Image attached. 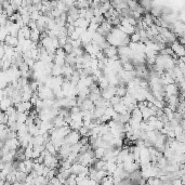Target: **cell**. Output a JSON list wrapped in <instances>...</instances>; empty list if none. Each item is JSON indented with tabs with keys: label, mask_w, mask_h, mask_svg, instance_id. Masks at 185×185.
I'll return each instance as SVG.
<instances>
[{
	"label": "cell",
	"mask_w": 185,
	"mask_h": 185,
	"mask_svg": "<svg viewBox=\"0 0 185 185\" xmlns=\"http://www.w3.org/2000/svg\"><path fill=\"white\" fill-rule=\"evenodd\" d=\"M80 138H81V136L79 135L78 131H71V132L64 138V143L69 144V145L71 146V145H74V144L79 143Z\"/></svg>",
	"instance_id": "cell-1"
},
{
	"label": "cell",
	"mask_w": 185,
	"mask_h": 185,
	"mask_svg": "<svg viewBox=\"0 0 185 185\" xmlns=\"http://www.w3.org/2000/svg\"><path fill=\"white\" fill-rule=\"evenodd\" d=\"M170 48H171V50L173 51L174 54L177 56V59H179V58H184V54H185L184 47L179 44L177 40L170 44Z\"/></svg>",
	"instance_id": "cell-2"
},
{
	"label": "cell",
	"mask_w": 185,
	"mask_h": 185,
	"mask_svg": "<svg viewBox=\"0 0 185 185\" xmlns=\"http://www.w3.org/2000/svg\"><path fill=\"white\" fill-rule=\"evenodd\" d=\"M114 95H116V87H113V86H108L105 90L101 91V98L107 101H109Z\"/></svg>",
	"instance_id": "cell-3"
},
{
	"label": "cell",
	"mask_w": 185,
	"mask_h": 185,
	"mask_svg": "<svg viewBox=\"0 0 185 185\" xmlns=\"http://www.w3.org/2000/svg\"><path fill=\"white\" fill-rule=\"evenodd\" d=\"M103 53H104L105 58H107V59H110V58H113L115 55H118L117 48L112 47V46H108L107 48H105V49L103 50Z\"/></svg>",
	"instance_id": "cell-4"
},
{
	"label": "cell",
	"mask_w": 185,
	"mask_h": 185,
	"mask_svg": "<svg viewBox=\"0 0 185 185\" xmlns=\"http://www.w3.org/2000/svg\"><path fill=\"white\" fill-rule=\"evenodd\" d=\"M13 105V103H12V101H11V98H3L2 100H0V110L1 112H6V109L8 108V107H10V106H12Z\"/></svg>",
	"instance_id": "cell-5"
},
{
	"label": "cell",
	"mask_w": 185,
	"mask_h": 185,
	"mask_svg": "<svg viewBox=\"0 0 185 185\" xmlns=\"http://www.w3.org/2000/svg\"><path fill=\"white\" fill-rule=\"evenodd\" d=\"M94 104L92 101H90L89 98H86L82 101V104H81V107L80 109L81 110H94Z\"/></svg>",
	"instance_id": "cell-6"
},
{
	"label": "cell",
	"mask_w": 185,
	"mask_h": 185,
	"mask_svg": "<svg viewBox=\"0 0 185 185\" xmlns=\"http://www.w3.org/2000/svg\"><path fill=\"white\" fill-rule=\"evenodd\" d=\"M4 44H8V46H10V47L12 48H15L17 44H19V40H17V38L16 37H12V36L8 35L7 36V38H6V40H4Z\"/></svg>",
	"instance_id": "cell-7"
},
{
	"label": "cell",
	"mask_w": 185,
	"mask_h": 185,
	"mask_svg": "<svg viewBox=\"0 0 185 185\" xmlns=\"http://www.w3.org/2000/svg\"><path fill=\"white\" fill-rule=\"evenodd\" d=\"M113 108H114L115 113L116 114H119V115H122V114H126V113H128V109H127V107L122 104L121 102L118 103V104H116V105H114L113 106Z\"/></svg>",
	"instance_id": "cell-8"
},
{
	"label": "cell",
	"mask_w": 185,
	"mask_h": 185,
	"mask_svg": "<svg viewBox=\"0 0 185 185\" xmlns=\"http://www.w3.org/2000/svg\"><path fill=\"white\" fill-rule=\"evenodd\" d=\"M141 114H142L143 121H146L147 119L150 118V116H155V113H154V112L150 109V108H148V107H145V108L141 109Z\"/></svg>",
	"instance_id": "cell-9"
},
{
	"label": "cell",
	"mask_w": 185,
	"mask_h": 185,
	"mask_svg": "<svg viewBox=\"0 0 185 185\" xmlns=\"http://www.w3.org/2000/svg\"><path fill=\"white\" fill-rule=\"evenodd\" d=\"M131 118L134 119V120H136V121H139V122L143 121L141 110L139 109V108H134V109L131 112Z\"/></svg>",
	"instance_id": "cell-10"
},
{
	"label": "cell",
	"mask_w": 185,
	"mask_h": 185,
	"mask_svg": "<svg viewBox=\"0 0 185 185\" xmlns=\"http://www.w3.org/2000/svg\"><path fill=\"white\" fill-rule=\"evenodd\" d=\"M106 166H107V162L102 160V159H98L95 161V164L93 165L96 170H104V171H106Z\"/></svg>",
	"instance_id": "cell-11"
},
{
	"label": "cell",
	"mask_w": 185,
	"mask_h": 185,
	"mask_svg": "<svg viewBox=\"0 0 185 185\" xmlns=\"http://www.w3.org/2000/svg\"><path fill=\"white\" fill-rule=\"evenodd\" d=\"M105 150L104 148H102V147H98V148H95L94 150H93V154H94V158L96 159V160H98V159H102L103 157H104V155H105Z\"/></svg>",
	"instance_id": "cell-12"
},
{
	"label": "cell",
	"mask_w": 185,
	"mask_h": 185,
	"mask_svg": "<svg viewBox=\"0 0 185 185\" xmlns=\"http://www.w3.org/2000/svg\"><path fill=\"white\" fill-rule=\"evenodd\" d=\"M49 183V180H47L42 175H38V177L34 179V185H47Z\"/></svg>",
	"instance_id": "cell-13"
},
{
	"label": "cell",
	"mask_w": 185,
	"mask_h": 185,
	"mask_svg": "<svg viewBox=\"0 0 185 185\" xmlns=\"http://www.w3.org/2000/svg\"><path fill=\"white\" fill-rule=\"evenodd\" d=\"M127 94V88L125 86H116V95L119 98H123Z\"/></svg>",
	"instance_id": "cell-14"
},
{
	"label": "cell",
	"mask_w": 185,
	"mask_h": 185,
	"mask_svg": "<svg viewBox=\"0 0 185 185\" xmlns=\"http://www.w3.org/2000/svg\"><path fill=\"white\" fill-rule=\"evenodd\" d=\"M29 113H17V117H16V122L19 123H25L28 118Z\"/></svg>",
	"instance_id": "cell-15"
},
{
	"label": "cell",
	"mask_w": 185,
	"mask_h": 185,
	"mask_svg": "<svg viewBox=\"0 0 185 185\" xmlns=\"http://www.w3.org/2000/svg\"><path fill=\"white\" fill-rule=\"evenodd\" d=\"M39 37H40V32L37 28L30 30V38L29 39L32 40L33 42H38L39 41Z\"/></svg>",
	"instance_id": "cell-16"
},
{
	"label": "cell",
	"mask_w": 185,
	"mask_h": 185,
	"mask_svg": "<svg viewBox=\"0 0 185 185\" xmlns=\"http://www.w3.org/2000/svg\"><path fill=\"white\" fill-rule=\"evenodd\" d=\"M26 177H27V174L24 173V172H20V171H15V179H16V182H20L23 184L25 180H26Z\"/></svg>",
	"instance_id": "cell-17"
},
{
	"label": "cell",
	"mask_w": 185,
	"mask_h": 185,
	"mask_svg": "<svg viewBox=\"0 0 185 185\" xmlns=\"http://www.w3.org/2000/svg\"><path fill=\"white\" fill-rule=\"evenodd\" d=\"M51 76L52 77H59V76H62V67L53 65V67H52V69H51Z\"/></svg>",
	"instance_id": "cell-18"
},
{
	"label": "cell",
	"mask_w": 185,
	"mask_h": 185,
	"mask_svg": "<svg viewBox=\"0 0 185 185\" xmlns=\"http://www.w3.org/2000/svg\"><path fill=\"white\" fill-rule=\"evenodd\" d=\"M44 166L41 164H34L33 166V171H35L37 175H42V170H44Z\"/></svg>",
	"instance_id": "cell-19"
},
{
	"label": "cell",
	"mask_w": 185,
	"mask_h": 185,
	"mask_svg": "<svg viewBox=\"0 0 185 185\" xmlns=\"http://www.w3.org/2000/svg\"><path fill=\"white\" fill-rule=\"evenodd\" d=\"M142 20H143V22H144L148 27H150V25H153L154 24L153 23V16L150 15V13H145V15H144V17H143Z\"/></svg>",
	"instance_id": "cell-20"
},
{
	"label": "cell",
	"mask_w": 185,
	"mask_h": 185,
	"mask_svg": "<svg viewBox=\"0 0 185 185\" xmlns=\"http://www.w3.org/2000/svg\"><path fill=\"white\" fill-rule=\"evenodd\" d=\"M24 165H25L26 172H27V174H28L33 170V166H34V161H33V159H26V160H24Z\"/></svg>",
	"instance_id": "cell-21"
},
{
	"label": "cell",
	"mask_w": 185,
	"mask_h": 185,
	"mask_svg": "<svg viewBox=\"0 0 185 185\" xmlns=\"http://www.w3.org/2000/svg\"><path fill=\"white\" fill-rule=\"evenodd\" d=\"M121 67L122 69L125 71H134V65L132 62H127V63H123L121 64Z\"/></svg>",
	"instance_id": "cell-22"
},
{
	"label": "cell",
	"mask_w": 185,
	"mask_h": 185,
	"mask_svg": "<svg viewBox=\"0 0 185 185\" xmlns=\"http://www.w3.org/2000/svg\"><path fill=\"white\" fill-rule=\"evenodd\" d=\"M9 35L8 29L6 27H0V42H4V40Z\"/></svg>",
	"instance_id": "cell-23"
},
{
	"label": "cell",
	"mask_w": 185,
	"mask_h": 185,
	"mask_svg": "<svg viewBox=\"0 0 185 185\" xmlns=\"http://www.w3.org/2000/svg\"><path fill=\"white\" fill-rule=\"evenodd\" d=\"M32 155H33V148L26 147V148L24 150V156H25V159H32Z\"/></svg>",
	"instance_id": "cell-24"
},
{
	"label": "cell",
	"mask_w": 185,
	"mask_h": 185,
	"mask_svg": "<svg viewBox=\"0 0 185 185\" xmlns=\"http://www.w3.org/2000/svg\"><path fill=\"white\" fill-rule=\"evenodd\" d=\"M120 102H121V98H119L117 95H114V96L109 100V103L112 106H114V105H116V104H118V103Z\"/></svg>",
	"instance_id": "cell-25"
},
{
	"label": "cell",
	"mask_w": 185,
	"mask_h": 185,
	"mask_svg": "<svg viewBox=\"0 0 185 185\" xmlns=\"http://www.w3.org/2000/svg\"><path fill=\"white\" fill-rule=\"evenodd\" d=\"M80 148H81V144H80V143H77V144H74V145L71 146V152L76 153V154H79Z\"/></svg>",
	"instance_id": "cell-26"
},
{
	"label": "cell",
	"mask_w": 185,
	"mask_h": 185,
	"mask_svg": "<svg viewBox=\"0 0 185 185\" xmlns=\"http://www.w3.org/2000/svg\"><path fill=\"white\" fill-rule=\"evenodd\" d=\"M55 56H59V58L65 59V56H66V53L64 52V50L62 49V48H59V49H56V51H55Z\"/></svg>",
	"instance_id": "cell-27"
},
{
	"label": "cell",
	"mask_w": 185,
	"mask_h": 185,
	"mask_svg": "<svg viewBox=\"0 0 185 185\" xmlns=\"http://www.w3.org/2000/svg\"><path fill=\"white\" fill-rule=\"evenodd\" d=\"M104 114L107 115V116H109V117H113L116 113H115L113 106H109V107H106V108H105V113H104Z\"/></svg>",
	"instance_id": "cell-28"
},
{
	"label": "cell",
	"mask_w": 185,
	"mask_h": 185,
	"mask_svg": "<svg viewBox=\"0 0 185 185\" xmlns=\"http://www.w3.org/2000/svg\"><path fill=\"white\" fill-rule=\"evenodd\" d=\"M173 132H174V134H175V136H177V135H181V134L184 133V130H183L181 127H180V125H179V126L175 127L173 129Z\"/></svg>",
	"instance_id": "cell-29"
},
{
	"label": "cell",
	"mask_w": 185,
	"mask_h": 185,
	"mask_svg": "<svg viewBox=\"0 0 185 185\" xmlns=\"http://www.w3.org/2000/svg\"><path fill=\"white\" fill-rule=\"evenodd\" d=\"M79 143H80L81 145H88V144H89V138H88V136H81Z\"/></svg>",
	"instance_id": "cell-30"
},
{
	"label": "cell",
	"mask_w": 185,
	"mask_h": 185,
	"mask_svg": "<svg viewBox=\"0 0 185 185\" xmlns=\"http://www.w3.org/2000/svg\"><path fill=\"white\" fill-rule=\"evenodd\" d=\"M66 39H67V37H65V38H58V40H59V46H60V48H63L64 46L67 44Z\"/></svg>",
	"instance_id": "cell-31"
},
{
	"label": "cell",
	"mask_w": 185,
	"mask_h": 185,
	"mask_svg": "<svg viewBox=\"0 0 185 185\" xmlns=\"http://www.w3.org/2000/svg\"><path fill=\"white\" fill-rule=\"evenodd\" d=\"M80 112H81V109L78 106H74L71 108V114H77V113H80Z\"/></svg>",
	"instance_id": "cell-32"
},
{
	"label": "cell",
	"mask_w": 185,
	"mask_h": 185,
	"mask_svg": "<svg viewBox=\"0 0 185 185\" xmlns=\"http://www.w3.org/2000/svg\"><path fill=\"white\" fill-rule=\"evenodd\" d=\"M68 37H69V38H71V40H77V39H79V35L77 34V33H75V32L73 33L71 35L68 36Z\"/></svg>",
	"instance_id": "cell-33"
},
{
	"label": "cell",
	"mask_w": 185,
	"mask_h": 185,
	"mask_svg": "<svg viewBox=\"0 0 185 185\" xmlns=\"http://www.w3.org/2000/svg\"><path fill=\"white\" fill-rule=\"evenodd\" d=\"M171 185H184V184L182 183L180 179H175V180H173V181L171 182Z\"/></svg>",
	"instance_id": "cell-34"
},
{
	"label": "cell",
	"mask_w": 185,
	"mask_h": 185,
	"mask_svg": "<svg viewBox=\"0 0 185 185\" xmlns=\"http://www.w3.org/2000/svg\"><path fill=\"white\" fill-rule=\"evenodd\" d=\"M85 32H86V30H85V29H82V28H80V27H75V33H77V34H78L79 36L81 35L82 33H85Z\"/></svg>",
	"instance_id": "cell-35"
},
{
	"label": "cell",
	"mask_w": 185,
	"mask_h": 185,
	"mask_svg": "<svg viewBox=\"0 0 185 185\" xmlns=\"http://www.w3.org/2000/svg\"><path fill=\"white\" fill-rule=\"evenodd\" d=\"M13 185H23V184H22V183H20V182H14V183H13Z\"/></svg>",
	"instance_id": "cell-36"
},
{
	"label": "cell",
	"mask_w": 185,
	"mask_h": 185,
	"mask_svg": "<svg viewBox=\"0 0 185 185\" xmlns=\"http://www.w3.org/2000/svg\"><path fill=\"white\" fill-rule=\"evenodd\" d=\"M2 11V6H1V1H0V12Z\"/></svg>",
	"instance_id": "cell-37"
}]
</instances>
